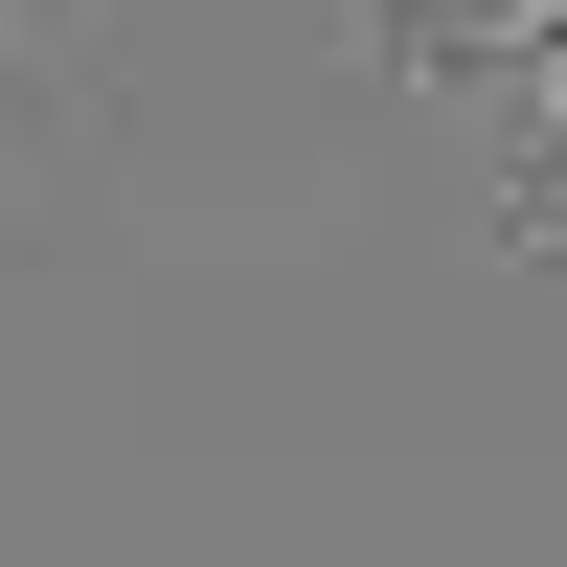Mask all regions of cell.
Returning a JSON list of instances; mask_svg holds the SVG:
<instances>
[{"instance_id": "cell-1", "label": "cell", "mask_w": 567, "mask_h": 567, "mask_svg": "<svg viewBox=\"0 0 567 567\" xmlns=\"http://www.w3.org/2000/svg\"><path fill=\"white\" fill-rule=\"evenodd\" d=\"M23 45H45V0H0V114H23Z\"/></svg>"}, {"instance_id": "cell-2", "label": "cell", "mask_w": 567, "mask_h": 567, "mask_svg": "<svg viewBox=\"0 0 567 567\" xmlns=\"http://www.w3.org/2000/svg\"><path fill=\"white\" fill-rule=\"evenodd\" d=\"M545 91H567V23H545Z\"/></svg>"}]
</instances>
